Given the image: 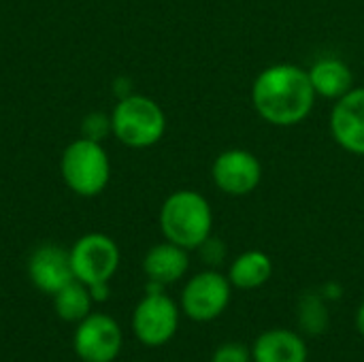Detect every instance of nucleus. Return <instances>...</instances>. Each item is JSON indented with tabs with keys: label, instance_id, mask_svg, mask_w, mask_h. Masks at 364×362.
Instances as JSON below:
<instances>
[{
	"label": "nucleus",
	"instance_id": "a211bd4d",
	"mask_svg": "<svg viewBox=\"0 0 364 362\" xmlns=\"http://www.w3.org/2000/svg\"><path fill=\"white\" fill-rule=\"evenodd\" d=\"M81 132H83V137H87L92 141H100L102 143V139L113 134L111 115L100 113V111H94L90 115H85L83 122H81Z\"/></svg>",
	"mask_w": 364,
	"mask_h": 362
},
{
	"label": "nucleus",
	"instance_id": "f3484780",
	"mask_svg": "<svg viewBox=\"0 0 364 362\" xmlns=\"http://www.w3.org/2000/svg\"><path fill=\"white\" fill-rule=\"evenodd\" d=\"M299 326L305 335L309 337H320L326 333L331 324V314H328V301L318 292H307L299 301Z\"/></svg>",
	"mask_w": 364,
	"mask_h": 362
},
{
	"label": "nucleus",
	"instance_id": "f8f14e48",
	"mask_svg": "<svg viewBox=\"0 0 364 362\" xmlns=\"http://www.w3.org/2000/svg\"><path fill=\"white\" fill-rule=\"evenodd\" d=\"M305 339L290 329H269L252 346V362H307Z\"/></svg>",
	"mask_w": 364,
	"mask_h": 362
},
{
	"label": "nucleus",
	"instance_id": "423d86ee",
	"mask_svg": "<svg viewBox=\"0 0 364 362\" xmlns=\"http://www.w3.org/2000/svg\"><path fill=\"white\" fill-rule=\"evenodd\" d=\"M181 307L166 292H145L132 312V333L147 348L166 346L179 331Z\"/></svg>",
	"mask_w": 364,
	"mask_h": 362
},
{
	"label": "nucleus",
	"instance_id": "f03ea898",
	"mask_svg": "<svg viewBox=\"0 0 364 362\" xmlns=\"http://www.w3.org/2000/svg\"><path fill=\"white\" fill-rule=\"evenodd\" d=\"M160 230L166 241L190 250H198L213 230V211L209 201L196 190H177L166 196L160 207Z\"/></svg>",
	"mask_w": 364,
	"mask_h": 362
},
{
	"label": "nucleus",
	"instance_id": "f257e3e1",
	"mask_svg": "<svg viewBox=\"0 0 364 362\" xmlns=\"http://www.w3.org/2000/svg\"><path fill=\"white\" fill-rule=\"evenodd\" d=\"M316 90L305 68L296 64L267 66L252 85V105L271 126L290 128L309 117L316 105Z\"/></svg>",
	"mask_w": 364,
	"mask_h": 362
},
{
	"label": "nucleus",
	"instance_id": "6ab92c4d",
	"mask_svg": "<svg viewBox=\"0 0 364 362\" xmlns=\"http://www.w3.org/2000/svg\"><path fill=\"white\" fill-rule=\"evenodd\" d=\"M211 362H252V348L239 341H226L215 348Z\"/></svg>",
	"mask_w": 364,
	"mask_h": 362
},
{
	"label": "nucleus",
	"instance_id": "b1692460",
	"mask_svg": "<svg viewBox=\"0 0 364 362\" xmlns=\"http://www.w3.org/2000/svg\"><path fill=\"white\" fill-rule=\"evenodd\" d=\"M136 362H147V361H136Z\"/></svg>",
	"mask_w": 364,
	"mask_h": 362
},
{
	"label": "nucleus",
	"instance_id": "412c9836",
	"mask_svg": "<svg viewBox=\"0 0 364 362\" xmlns=\"http://www.w3.org/2000/svg\"><path fill=\"white\" fill-rule=\"evenodd\" d=\"M87 288H90V294H92V301H94V303H105V301L111 297L109 282H105V284H94V286H87Z\"/></svg>",
	"mask_w": 364,
	"mask_h": 362
},
{
	"label": "nucleus",
	"instance_id": "20e7f679",
	"mask_svg": "<svg viewBox=\"0 0 364 362\" xmlns=\"http://www.w3.org/2000/svg\"><path fill=\"white\" fill-rule=\"evenodd\" d=\"M60 173L64 183L83 198L98 196L111 179V160L100 141L87 137L75 139L66 145L60 158Z\"/></svg>",
	"mask_w": 364,
	"mask_h": 362
},
{
	"label": "nucleus",
	"instance_id": "0eeeda50",
	"mask_svg": "<svg viewBox=\"0 0 364 362\" xmlns=\"http://www.w3.org/2000/svg\"><path fill=\"white\" fill-rule=\"evenodd\" d=\"M68 252L75 280L85 286L111 282L122 260L117 243L102 233H87L79 237Z\"/></svg>",
	"mask_w": 364,
	"mask_h": 362
},
{
	"label": "nucleus",
	"instance_id": "5701e85b",
	"mask_svg": "<svg viewBox=\"0 0 364 362\" xmlns=\"http://www.w3.org/2000/svg\"><path fill=\"white\" fill-rule=\"evenodd\" d=\"M356 329H358V333L364 337V301L360 303L358 312H356Z\"/></svg>",
	"mask_w": 364,
	"mask_h": 362
},
{
	"label": "nucleus",
	"instance_id": "2eb2a0df",
	"mask_svg": "<svg viewBox=\"0 0 364 362\" xmlns=\"http://www.w3.org/2000/svg\"><path fill=\"white\" fill-rule=\"evenodd\" d=\"M273 275V260L260 250L239 254L228 267V280L237 290H258Z\"/></svg>",
	"mask_w": 364,
	"mask_h": 362
},
{
	"label": "nucleus",
	"instance_id": "6e6552de",
	"mask_svg": "<svg viewBox=\"0 0 364 362\" xmlns=\"http://www.w3.org/2000/svg\"><path fill=\"white\" fill-rule=\"evenodd\" d=\"M124 346V333L109 314L85 316L73 335V350L83 362H113Z\"/></svg>",
	"mask_w": 364,
	"mask_h": 362
},
{
	"label": "nucleus",
	"instance_id": "4be33fe9",
	"mask_svg": "<svg viewBox=\"0 0 364 362\" xmlns=\"http://www.w3.org/2000/svg\"><path fill=\"white\" fill-rule=\"evenodd\" d=\"M320 294H322L326 301H339V299L343 297V288H341L337 282H328V284L320 290Z\"/></svg>",
	"mask_w": 364,
	"mask_h": 362
},
{
	"label": "nucleus",
	"instance_id": "39448f33",
	"mask_svg": "<svg viewBox=\"0 0 364 362\" xmlns=\"http://www.w3.org/2000/svg\"><path fill=\"white\" fill-rule=\"evenodd\" d=\"M232 299V284L228 275H222L215 269L200 271L192 275L179 299V307L192 322L207 324L218 320L230 305Z\"/></svg>",
	"mask_w": 364,
	"mask_h": 362
},
{
	"label": "nucleus",
	"instance_id": "7ed1b4c3",
	"mask_svg": "<svg viewBox=\"0 0 364 362\" xmlns=\"http://www.w3.org/2000/svg\"><path fill=\"white\" fill-rule=\"evenodd\" d=\"M113 137L132 149H147L162 141L166 132V115L162 107L143 94L119 98L111 113Z\"/></svg>",
	"mask_w": 364,
	"mask_h": 362
},
{
	"label": "nucleus",
	"instance_id": "dca6fc26",
	"mask_svg": "<svg viewBox=\"0 0 364 362\" xmlns=\"http://www.w3.org/2000/svg\"><path fill=\"white\" fill-rule=\"evenodd\" d=\"M92 303L94 301H92L90 288L79 280H73L70 284H66L62 290L53 294V309L58 318L70 324H79L85 316H90Z\"/></svg>",
	"mask_w": 364,
	"mask_h": 362
},
{
	"label": "nucleus",
	"instance_id": "4468645a",
	"mask_svg": "<svg viewBox=\"0 0 364 362\" xmlns=\"http://www.w3.org/2000/svg\"><path fill=\"white\" fill-rule=\"evenodd\" d=\"M309 81L318 96L328 100H339L354 87V75L348 62L335 55H324L307 68Z\"/></svg>",
	"mask_w": 364,
	"mask_h": 362
},
{
	"label": "nucleus",
	"instance_id": "ddd939ff",
	"mask_svg": "<svg viewBox=\"0 0 364 362\" xmlns=\"http://www.w3.org/2000/svg\"><path fill=\"white\" fill-rule=\"evenodd\" d=\"M190 269V254L186 247H179L171 241L154 245L143 258V273L147 282L162 284L164 288L183 280Z\"/></svg>",
	"mask_w": 364,
	"mask_h": 362
},
{
	"label": "nucleus",
	"instance_id": "1a4fd4ad",
	"mask_svg": "<svg viewBox=\"0 0 364 362\" xmlns=\"http://www.w3.org/2000/svg\"><path fill=\"white\" fill-rule=\"evenodd\" d=\"M215 188L228 196H247L262 181V162L247 149H226L211 164Z\"/></svg>",
	"mask_w": 364,
	"mask_h": 362
},
{
	"label": "nucleus",
	"instance_id": "9d476101",
	"mask_svg": "<svg viewBox=\"0 0 364 362\" xmlns=\"http://www.w3.org/2000/svg\"><path fill=\"white\" fill-rule=\"evenodd\" d=\"M328 126L337 145L354 156H364V87H352L335 100Z\"/></svg>",
	"mask_w": 364,
	"mask_h": 362
},
{
	"label": "nucleus",
	"instance_id": "9b49d317",
	"mask_svg": "<svg viewBox=\"0 0 364 362\" xmlns=\"http://www.w3.org/2000/svg\"><path fill=\"white\" fill-rule=\"evenodd\" d=\"M28 277L34 288L53 297L58 290H62L75 280L70 267V252L55 243L38 245L28 258Z\"/></svg>",
	"mask_w": 364,
	"mask_h": 362
},
{
	"label": "nucleus",
	"instance_id": "aec40b11",
	"mask_svg": "<svg viewBox=\"0 0 364 362\" xmlns=\"http://www.w3.org/2000/svg\"><path fill=\"white\" fill-rule=\"evenodd\" d=\"M198 252H200L203 262L209 265L211 269L220 267V265L224 262V258H226V247H224V243H222L220 239H215L213 235L198 247Z\"/></svg>",
	"mask_w": 364,
	"mask_h": 362
}]
</instances>
